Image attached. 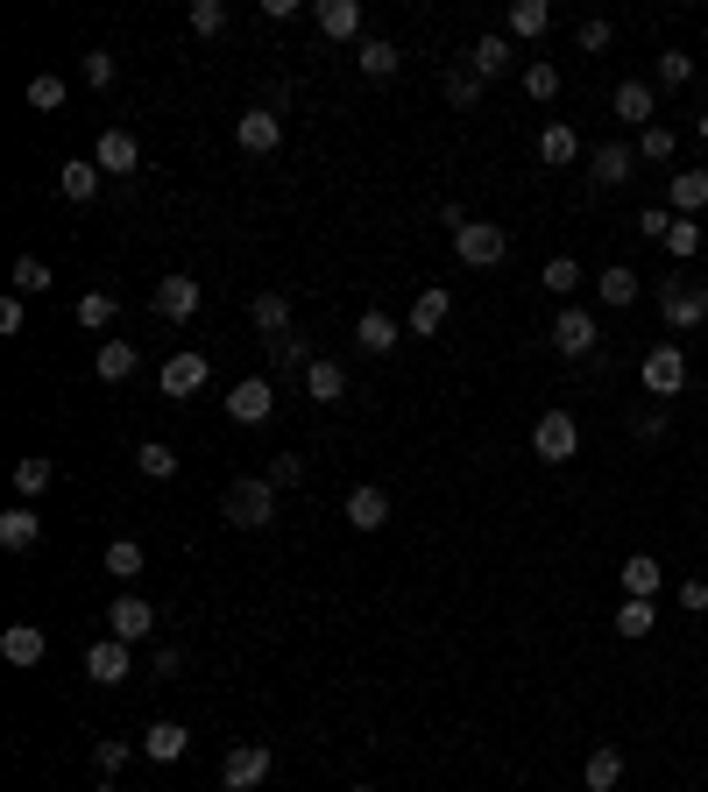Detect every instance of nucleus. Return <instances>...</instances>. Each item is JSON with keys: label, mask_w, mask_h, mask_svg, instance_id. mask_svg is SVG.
Wrapping results in <instances>:
<instances>
[{"label": "nucleus", "mask_w": 708, "mask_h": 792, "mask_svg": "<svg viewBox=\"0 0 708 792\" xmlns=\"http://www.w3.org/2000/svg\"><path fill=\"white\" fill-rule=\"evenodd\" d=\"M220 510H227V524H241V531H270V524H277V489H270V474L235 481Z\"/></svg>", "instance_id": "nucleus-1"}, {"label": "nucleus", "mask_w": 708, "mask_h": 792, "mask_svg": "<svg viewBox=\"0 0 708 792\" xmlns=\"http://www.w3.org/2000/svg\"><path fill=\"white\" fill-rule=\"evenodd\" d=\"M531 453H539L546 468H567V460L581 453V424H574V411H546L539 424H531Z\"/></svg>", "instance_id": "nucleus-2"}, {"label": "nucleus", "mask_w": 708, "mask_h": 792, "mask_svg": "<svg viewBox=\"0 0 708 792\" xmlns=\"http://www.w3.org/2000/svg\"><path fill=\"white\" fill-rule=\"evenodd\" d=\"M638 382H645V397H659V403H666V397H680V390H687V354H680L674 340H659L652 354L638 361Z\"/></svg>", "instance_id": "nucleus-3"}, {"label": "nucleus", "mask_w": 708, "mask_h": 792, "mask_svg": "<svg viewBox=\"0 0 708 792\" xmlns=\"http://www.w3.org/2000/svg\"><path fill=\"white\" fill-rule=\"evenodd\" d=\"M659 319L666 325H701L708 319V283H687V277H674V283H659Z\"/></svg>", "instance_id": "nucleus-4"}, {"label": "nucleus", "mask_w": 708, "mask_h": 792, "mask_svg": "<svg viewBox=\"0 0 708 792\" xmlns=\"http://www.w3.org/2000/svg\"><path fill=\"white\" fill-rule=\"evenodd\" d=\"M453 248H461L468 269H496V262L510 255V234H503V227H489V220H468L461 234H453Z\"/></svg>", "instance_id": "nucleus-5"}, {"label": "nucleus", "mask_w": 708, "mask_h": 792, "mask_svg": "<svg viewBox=\"0 0 708 792\" xmlns=\"http://www.w3.org/2000/svg\"><path fill=\"white\" fill-rule=\"evenodd\" d=\"M596 340H602L596 312H560V319H552V347H560L567 361H588V354H596Z\"/></svg>", "instance_id": "nucleus-6"}, {"label": "nucleus", "mask_w": 708, "mask_h": 792, "mask_svg": "<svg viewBox=\"0 0 708 792\" xmlns=\"http://www.w3.org/2000/svg\"><path fill=\"white\" fill-rule=\"evenodd\" d=\"M262 779H270V743H241L220 771V792H256Z\"/></svg>", "instance_id": "nucleus-7"}, {"label": "nucleus", "mask_w": 708, "mask_h": 792, "mask_svg": "<svg viewBox=\"0 0 708 792\" xmlns=\"http://www.w3.org/2000/svg\"><path fill=\"white\" fill-rule=\"evenodd\" d=\"M86 680L92 686H121L128 680V644L121 636H92L86 644Z\"/></svg>", "instance_id": "nucleus-8"}, {"label": "nucleus", "mask_w": 708, "mask_h": 792, "mask_svg": "<svg viewBox=\"0 0 708 792\" xmlns=\"http://www.w3.org/2000/svg\"><path fill=\"white\" fill-rule=\"evenodd\" d=\"M270 411H277V390H270L262 375H248V382L227 390V418H235V424H262Z\"/></svg>", "instance_id": "nucleus-9"}, {"label": "nucleus", "mask_w": 708, "mask_h": 792, "mask_svg": "<svg viewBox=\"0 0 708 792\" xmlns=\"http://www.w3.org/2000/svg\"><path fill=\"white\" fill-rule=\"evenodd\" d=\"M609 107H617V121H624V128H638V134L659 121V92L645 86V79H624V86H617V100H609Z\"/></svg>", "instance_id": "nucleus-10"}, {"label": "nucleus", "mask_w": 708, "mask_h": 792, "mask_svg": "<svg viewBox=\"0 0 708 792\" xmlns=\"http://www.w3.org/2000/svg\"><path fill=\"white\" fill-rule=\"evenodd\" d=\"M235 142L248 149V157H270V149L283 142V121H277V113H270V107H248V113H241V121H235Z\"/></svg>", "instance_id": "nucleus-11"}, {"label": "nucleus", "mask_w": 708, "mask_h": 792, "mask_svg": "<svg viewBox=\"0 0 708 792\" xmlns=\"http://www.w3.org/2000/svg\"><path fill=\"white\" fill-rule=\"evenodd\" d=\"M157 630V609L142 602V594H121V602L107 609V636H121V644H136V636Z\"/></svg>", "instance_id": "nucleus-12"}, {"label": "nucleus", "mask_w": 708, "mask_h": 792, "mask_svg": "<svg viewBox=\"0 0 708 792\" xmlns=\"http://www.w3.org/2000/svg\"><path fill=\"white\" fill-rule=\"evenodd\" d=\"M157 390L163 397H199L206 390V354H170L157 369Z\"/></svg>", "instance_id": "nucleus-13"}, {"label": "nucleus", "mask_w": 708, "mask_h": 792, "mask_svg": "<svg viewBox=\"0 0 708 792\" xmlns=\"http://www.w3.org/2000/svg\"><path fill=\"white\" fill-rule=\"evenodd\" d=\"M92 163H100L107 178H128V170L142 163V142H136L128 128H107V134H100V149H92Z\"/></svg>", "instance_id": "nucleus-14"}, {"label": "nucleus", "mask_w": 708, "mask_h": 792, "mask_svg": "<svg viewBox=\"0 0 708 792\" xmlns=\"http://www.w3.org/2000/svg\"><path fill=\"white\" fill-rule=\"evenodd\" d=\"M588 178H596V184H609V191H617V184H630V178H638V149H624V142H602L596 157H588Z\"/></svg>", "instance_id": "nucleus-15"}, {"label": "nucleus", "mask_w": 708, "mask_h": 792, "mask_svg": "<svg viewBox=\"0 0 708 792\" xmlns=\"http://www.w3.org/2000/svg\"><path fill=\"white\" fill-rule=\"evenodd\" d=\"M447 312H453V291H447V283H426V291L411 298V333L432 340L439 325H447Z\"/></svg>", "instance_id": "nucleus-16"}, {"label": "nucleus", "mask_w": 708, "mask_h": 792, "mask_svg": "<svg viewBox=\"0 0 708 792\" xmlns=\"http://www.w3.org/2000/svg\"><path fill=\"white\" fill-rule=\"evenodd\" d=\"M185 750H191V729H185V722H149V729H142V758H149V764H178Z\"/></svg>", "instance_id": "nucleus-17"}, {"label": "nucleus", "mask_w": 708, "mask_h": 792, "mask_svg": "<svg viewBox=\"0 0 708 792\" xmlns=\"http://www.w3.org/2000/svg\"><path fill=\"white\" fill-rule=\"evenodd\" d=\"M43 651H50V636L36 623H8V630H0V659H8V665H43Z\"/></svg>", "instance_id": "nucleus-18"}, {"label": "nucleus", "mask_w": 708, "mask_h": 792, "mask_svg": "<svg viewBox=\"0 0 708 792\" xmlns=\"http://www.w3.org/2000/svg\"><path fill=\"white\" fill-rule=\"evenodd\" d=\"M312 22H319L327 43H348V36H361V0H319Z\"/></svg>", "instance_id": "nucleus-19"}, {"label": "nucleus", "mask_w": 708, "mask_h": 792, "mask_svg": "<svg viewBox=\"0 0 708 792\" xmlns=\"http://www.w3.org/2000/svg\"><path fill=\"white\" fill-rule=\"evenodd\" d=\"M659 588H666V567H659L652 552H630L624 559V594H630V602H652Z\"/></svg>", "instance_id": "nucleus-20"}, {"label": "nucleus", "mask_w": 708, "mask_h": 792, "mask_svg": "<svg viewBox=\"0 0 708 792\" xmlns=\"http://www.w3.org/2000/svg\"><path fill=\"white\" fill-rule=\"evenodd\" d=\"M348 524H355V531H382V524H390V495L369 489V481L348 489Z\"/></svg>", "instance_id": "nucleus-21"}, {"label": "nucleus", "mask_w": 708, "mask_h": 792, "mask_svg": "<svg viewBox=\"0 0 708 792\" xmlns=\"http://www.w3.org/2000/svg\"><path fill=\"white\" fill-rule=\"evenodd\" d=\"M157 312H163L170 325H185L191 312H199V283H191V277H163V283H157Z\"/></svg>", "instance_id": "nucleus-22"}, {"label": "nucleus", "mask_w": 708, "mask_h": 792, "mask_svg": "<svg viewBox=\"0 0 708 792\" xmlns=\"http://www.w3.org/2000/svg\"><path fill=\"white\" fill-rule=\"evenodd\" d=\"M468 71H475V79H503V71H510V36H475Z\"/></svg>", "instance_id": "nucleus-23"}, {"label": "nucleus", "mask_w": 708, "mask_h": 792, "mask_svg": "<svg viewBox=\"0 0 708 792\" xmlns=\"http://www.w3.org/2000/svg\"><path fill=\"white\" fill-rule=\"evenodd\" d=\"M666 199H674L680 220H687V212H701L708 205V170H674V178H666Z\"/></svg>", "instance_id": "nucleus-24"}, {"label": "nucleus", "mask_w": 708, "mask_h": 792, "mask_svg": "<svg viewBox=\"0 0 708 792\" xmlns=\"http://www.w3.org/2000/svg\"><path fill=\"white\" fill-rule=\"evenodd\" d=\"M596 291H602V304H609V312H624V304H638V291H645V283H638V269L609 262L602 277H596Z\"/></svg>", "instance_id": "nucleus-25"}, {"label": "nucleus", "mask_w": 708, "mask_h": 792, "mask_svg": "<svg viewBox=\"0 0 708 792\" xmlns=\"http://www.w3.org/2000/svg\"><path fill=\"white\" fill-rule=\"evenodd\" d=\"M248 319L262 325V340H283V333H291V298H283V291H262L256 304H248Z\"/></svg>", "instance_id": "nucleus-26"}, {"label": "nucleus", "mask_w": 708, "mask_h": 792, "mask_svg": "<svg viewBox=\"0 0 708 792\" xmlns=\"http://www.w3.org/2000/svg\"><path fill=\"white\" fill-rule=\"evenodd\" d=\"M100 178H107V170L92 163V157H71L64 170H57V184H64V199H71V205H86L92 191H100Z\"/></svg>", "instance_id": "nucleus-27"}, {"label": "nucleus", "mask_w": 708, "mask_h": 792, "mask_svg": "<svg viewBox=\"0 0 708 792\" xmlns=\"http://www.w3.org/2000/svg\"><path fill=\"white\" fill-rule=\"evenodd\" d=\"M581 785H588V792H617V785H624V750H588Z\"/></svg>", "instance_id": "nucleus-28"}, {"label": "nucleus", "mask_w": 708, "mask_h": 792, "mask_svg": "<svg viewBox=\"0 0 708 792\" xmlns=\"http://www.w3.org/2000/svg\"><path fill=\"white\" fill-rule=\"evenodd\" d=\"M539 157H546L552 170H567L574 157H581V134H574L567 121H546V128H539Z\"/></svg>", "instance_id": "nucleus-29"}, {"label": "nucleus", "mask_w": 708, "mask_h": 792, "mask_svg": "<svg viewBox=\"0 0 708 792\" xmlns=\"http://www.w3.org/2000/svg\"><path fill=\"white\" fill-rule=\"evenodd\" d=\"M92 369H100V382H128V375L142 369V361H136V347H128V340H100V354H92Z\"/></svg>", "instance_id": "nucleus-30"}, {"label": "nucleus", "mask_w": 708, "mask_h": 792, "mask_svg": "<svg viewBox=\"0 0 708 792\" xmlns=\"http://www.w3.org/2000/svg\"><path fill=\"white\" fill-rule=\"evenodd\" d=\"M305 390H312L319 403H340V397H348V369H340V361H327V354H319L312 369H305Z\"/></svg>", "instance_id": "nucleus-31"}, {"label": "nucleus", "mask_w": 708, "mask_h": 792, "mask_svg": "<svg viewBox=\"0 0 708 792\" xmlns=\"http://www.w3.org/2000/svg\"><path fill=\"white\" fill-rule=\"evenodd\" d=\"M36 538H43V517H36V510H8V517H0V545H8V552H29Z\"/></svg>", "instance_id": "nucleus-32"}, {"label": "nucleus", "mask_w": 708, "mask_h": 792, "mask_svg": "<svg viewBox=\"0 0 708 792\" xmlns=\"http://www.w3.org/2000/svg\"><path fill=\"white\" fill-rule=\"evenodd\" d=\"M8 283H14V298H43L50 291V262H36V255H14V269H8Z\"/></svg>", "instance_id": "nucleus-33"}, {"label": "nucleus", "mask_w": 708, "mask_h": 792, "mask_svg": "<svg viewBox=\"0 0 708 792\" xmlns=\"http://www.w3.org/2000/svg\"><path fill=\"white\" fill-rule=\"evenodd\" d=\"M355 340L369 347V354H390V347H397V319L390 312H361L355 319Z\"/></svg>", "instance_id": "nucleus-34"}, {"label": "nucleus", "mask_w": 708, "mask_h": 792, "mask_svg": "<svg viewBox=\"0 0 708 792\" xmlns=\"http://www.w3.org/2000/svg\"><path fill=\"white\" fill-rule=\"evenodd\" d=\"M355 64H361V79H390L405 57H397V43H382V36H369V43L355 50Z\"/></svg>", "instance_id": "nucleus-35"}, {"label": "nucleus", "mask_w": 708, "mask_h": 792, "mask_svg": "<svg viewBox=\"0 0 708 792\" xmlns=\"http://www.w3.org/2000/svg\"><path fill=\"white\" fill-rule=\"evenodd\" d=\"M674 149H680V134L666 128V121H652L638 134V163H674Z\"/></svg>", "instance_id": "nucleus-36"}, {"label": "nucleus", "mask_w": 708, "mask_h": 792, "mask_svg": "<svg viewBox=\"0 0 708 792\" xmlns=\"http://www.w3.org/2000/svg\"><path fill=\"white\" fill-rule=\"evenodd\" d=\"M100 567L113 573V581H136V573H142V545H136V538H113V545H107V559H100Z\"/></svg>", "instance_id": "nucleus-37"}, {"label": "nucleus", "mask_w": 708, "mask_h": 792, "mask_svg": "<svg viewBox=\"0 0 708 792\" xmlns=\"http://www.w3.org/2000/svg\"><path fill=\"white\" fill-rule=\"evenodd\" d=\"M50 481H57V468H50V460H43V453H29V460H14V489H22V495H43V489H50Z\"/></svg>", "instance_id": "nucleus-38"}, {"label": "nucleus", "mask_w": 708, "mask_h": 792, "mask_svg": "<svg viewBox=\"0 0 708 792\" xmlns=\"http://www.w3.org/2000/svg\"><path fill=\"white\" fill-rule=\"evenodd\" d=\"M136 468H142L149 481H170V474H178V453H170L163 439H149V447H136Z\"/></svg>", "instance_id": "nucleus-39"}, {"label": "nucleus", "mask_w": 708, "mask_h": 792, "mask_svg": "<svg viewBox=\"0 0 708 792\" xmlns=\"http://www.w3.org/2000/svg\"><path fill=\"white\" fill-rule=\"evenodd\" d=\"M113 312H121V304H113L107 291H86V298H79V325H86V333H107Z\"/></svg>", "instance_id": "nucleus-40"}, {"label": "nucleus", "mask_w": 708, "mask_h": 792, "mask_svg": "<svg viewBox=\"0 0 708 792\" xmlns=\"http://www.w3.org/2000/svg\"><path fill=\"white\" fill-rule=\"evenodd\" d=\"M546 22H552L546 0H518V8H510V36H546Z\"/></svg>", "instance_id": "nucleus-41"}, {"label": "nucleus", "mask_w": 708, "mask_h": 792, "mask_svg": "<svg viewBox=\"0 0 708 792\" xmlns=\"http://www.w3.org/2000/svg\"><path fill=\"white\" fill-rule=\"evenodd\" d=\"M439 92H447V107H475V100H482V79H475V71H447V79H439Z\"/></svg>", "instance_id": "nucleus-42"}, {"label": "nucleus", "mask_w": 708, "mask_h": 792, "mask_svg": "<svg viewBox=\"0 0 708 792\" xmlns=\"http://www.w3.org/2000/svg\"><path fill=\"white\" fill-rule=\"evenodd\" d=\"M539 283H546V291H552V298H567V291H574V283H581V262H574V255H552V262L539 269Z\"/></svg>", "instance_id": "nucleus-43"}, {"label": "nucleus", "mask_w": 708, "mask_h": 792, "mask_svg": "<svg viewBox=\"0 0 708 792\" xmlns=\"http://www.w3.org/2000/svg\"><path fill=\"white\" fill-rule=\"evenodd\" d=\"M659 248H666V255H680V262H687V255H695V248H701V227H695V220H680V212H674V227H666V241H659Z\"/></svg>", "instance_id": "nucleus-44"}, {"label": "nucleus", "mask_w": 708, "mask_h": 792, "mask_svg": "<svg viewBox=\"0 0 708 792\" xmlns=\"http://www.w3.org/2000/svg\"><path fill=\"white\" fill-rule=\"evenodd\" d=\"M652 623H659L652 602H624L617 609V636H652Z\"/></svg>", "instance_id": "nucleus-45"}, {"label": "nucleus", "mask_w": 708, "mask_h": 792, "mask_svg": "<svg viewBox=\"0 0 708 792\" xmlns=\"http://www.w3.org/2000/svg\"><path fill=\"white\" fill-rule=\"evenodd\" d=\"M525 92H531V100H552V92H560V64H546V57L525 64Z\"/></svg>", "instance_id": "nucleus-46"}, {"label": "nucleus", "mask_w": 708, "mask_h": 792, "mask_svg": "<svg viewBox=\"0 0 708 792\" xmlns=\"http://www.w3.org/2000/svg\"><path fill=\"white\" fill-rule=\"evenodd\" d=\"M128 758H136V750H128L121 736H100V743H92V764H100V779H113V771H121Z\"/></svg>", "instance_id": "nucleus-47"}, {"label": "nucleus", "mask_w": 708, "mask_h": 792, "mask_svg": "<svg viewBox=\"0 0 708 792\" xmlns=\"http://www.w3.org/2000/svg\"><path fill=\"white\" fill-rule=\"evenodd\" d=\"M191 29H199V36H220V29H227V0H191Z\"/></svg>", "instance_id": "nucleus-48"}, {"label": "nucleus", "mask_w": 708, "mask_h": 792, "mask_svg": "<svg viewBox=\"0 0 708 792\" xmlns=\"http://www.w3.org/2000/svg\"><path fill=\"white\" fill-rule=\"evenodd\" d=\"M687 79H695V57H687V50H666V57H659V86L674 92V86H687Z\"/></svg>", "instance_id": "nucleus-49"}, {"label": "nucleus", "mask_w": 708, "mask_h": 792, "mask_svg": "<svg viewBox=\"0 0 708 792\" xmlns=\"http://www.w3.org/2000/svg\"><path fill=\"white\" fill-rule=\"evenodd\" d=\"M29 107H36V113L64 107V79H50V71H43V79H29Z\"/></svg>", "instance_id": "nucleus-50"}, {"label": "nucleus", "mask_w": 708, "mask_h": 792, "mask_svg": "<svg viewBox=\"0 0 708 792\" xmlns=\"http://www.w3.org/2000/svg\"><path fill=\"white\" fill-rule=\"evenodd\" d=\"M79 79H86V86H113V57H107V50H86V57H79Z\"/></svg>", "instance_id": "nucleus-51"}, {"label": "nucleus", "mask_w": 708, "mask_h": 792, "mask_svg": "<svg viewBox=\"0 0 708 792\" xmlns=\"http://www.w3.org/2000/svg\"><path fill=\"white\" fill-rule=\"evenodd\" d=\"M298 481H305V460L298 453H277L270 460V489H298Z\"/></svg>", "instance_id": "nucleus-52"}, {"label": "nucleus", "mask_w": 708, "mask_h": 792, "mask_svg": "<svg viewBox=\"0 0 708 792\" xmlns=\"http://www.w3.org/2000/svg\"><path fill=\"white\" fill-rule=\"evenodd\" d=\"M277 361H283V369H312L319 354H305V340H298V333H283V340H277Z\"/></svg>", "instance_id": "nucleus-53"}, {"label": "nucleus", "mask_w": 708, "mask_h": 792, "mask_svg": "<svg viewBox=\"0 0 708 792\" xmlns=\"http://www.w3.org/2000/svg\"><path fill=\"white\" fill-rule=\"evenodd\" d=\"M666 227H674V212H666V205L638 212V234H645V241H666Z\"/></svg>", "instance_id": "nucleus-54"}, {"label": "nucleus", "mask_w": 708, "mask_h": 792, "mask_svg": "<svg viewBox=\"0 0 708 792\" xmlns=\"http://www.w3.org/2000/svg\"><path fill=\"white\" fill-rule=\"evenodd\" d=\"M680 609L701 615V609H708V581H680Z\"/></svg>", "instance_id": "nucleus-55"}, {"label": "nucleus", "mask_w": 708, "mask_h": 792, "mask_svg": "<svg viewBox=\"0 0 708 792\" xmlns=\"http://www.w3.org/2000/svg\"><path fill=\"white\" fill-rule=\"evenodd\" d=\"M22 319H29L22 298H0V333H22Z\"/></svg>", "instance_id": "nucleus-56"}, {"label": "nucleus", "mask_w": 708, "mask_h": 792, "mask_svg": "<svg viewBox=\"0 0 708 792\" xmlns=\"http://www.w3.org/2000/svg\"><path fill=\"white\" fill-rule=\"evenodd\" d=\"M581 50H609V22H581Z\"/></svg>", "instance_id": "nucleus-57"}, {"label": "nucleus", "mask_w": 708, "mask_h": 792, "mask_svg": "<svg viewBox=\"0 0 708 792\" xmlns=\"http://www.w3.org/2000/svg\"><path fill=\"white\" fill-rule=\"evenodd\" d=\"M439 227H453V234H461V227H468V205L447 199V205H439Z\"/></svg>", "instance_id": "nucleus-58"}, {"label": "nucleus", "mask_w": 708, "mask_h": 792, "mask_svg": "<svg viewBox=\"0 0 708 792\" xmlns=\"http://www.w3.org/2000/svg\"><path fill=\"white\" fill-rule=\"evenodd\" d=\"M695 134H701V142H708V107H701V121H695Z\"/></svg>", "instance_id": "nucleus-59"}, {"label": "nucleus", "mask_w": 708, "mask_h": 792, "mask_svg": "<svg viewBox=\"0 0 708 792\" xmlns=\"http://www.w3.org/2000/svg\"><path fill=\"white\" fill-rule=\"evenodd\" d=\"M92 792H113V785H107V779H100V785H92Z\"/></svg>", "instance_id": "nucleus-60"}, {"label": "nucleus", "mask_w": 708, "mask_h": 792, "mask_svg": "<svg viewBox=\"0 0 708 792\" xmlns=\"http://www.w3.org/2000/svg\"><path fill=\"white\" fill-rule=\"evenodd\" d=\"M348 792H376V785H348Z\"/></svg>", "instance_id": "nucleus-61"}]
</instances>
